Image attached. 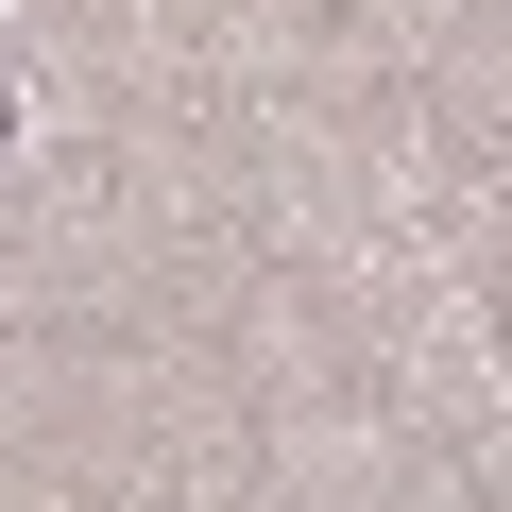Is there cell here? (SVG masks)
Listing matches in <instances>:
<instances>
[{"label":"cell","mask_w":512,"mask_h":512,"mask_svg":"<svg viewBox=\"0 0 512 512\" xmlns=\"http://www.w3.org/2000/svg\"><path fill=\"white\" fill-rule=\"evenodd\" d=\"M495 359H512V325H495Z\"/></svg>","instance_id":"6da1fadb"}]
</instances>
